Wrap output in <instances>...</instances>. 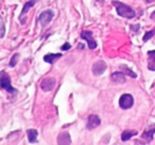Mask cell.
I'll use <instances>...</instances> for the list:
<instances>
[{
  "instance_id": "obj_17",
  "label": "cell",
  "mask_w": 155,
  "mask_h": 145,
  "mask_svg": "<svg viewBox=\"0 0 155 145\" xmlns=\"http://www.w3.org/2000/svg\"><path fill=\"white\" fill-rule=\"evenodd\" d=\"M119 68H120V71H123L125 75H127L129 77H131V78H137V75L134 73L133 71H132L131 68H130L127 65H125V64H121L120 66H119Z\"/></svg>"
},
{
  "instance_id": "obj_2",
  "label": "cell",
  "mask_w": 155,
  "mask_h": 145,
  "mask_svg": "<svg viewBox=\"0 0 155 145\" xmlns=\"http://www.w3.org/2000/svg\"><path fill=\"white\" fill-rule=\"evenodd\" d=\"M0 87H1L2 90L7 91L9 94H11L12 96H15L16 94H17V90L12 87L11 77H10L9 74H7L5 71H2L1 74H0Z\"/></svg>"
},
{
  "instance_id": "obj_15",
  "label": "cell",
  "mask_w": 155,
  "mask_h": 145,
  "mask_svg": "<svg viewBox=\"0 0 155 145\" xmlns=\"http://www.w3.org/2000/svg\"><path fill=\"white\" fill-rule=\"evenodd\" d=\"M138 132L136 130H124L121 133V141L122 142H127V141L131 140L134 136H137Z\"/></svg>"
},
{
  "instance_id": "obj_11",
  "label": "cell",
  "mask_w": 155,
  "mask_h": 145,
  "mask_svg": "<svg viewBox=\"0 0 155 145\" xmlns=\"http://www.w3.org/2000/svg\"><path fill=\"white\" fill-rule=\"evenodd\" d=\"M154 134H155V124H151V125L149 126V129L141 134V138L146 140L147 144H149V143L152 142Z\"/></svg>"
},
{
  "instance_id": "obj_3",
  "label": "cell",
  "mask_w": 155,
  "mask_h": 145,
  "mask_svg": "<svg viewBox=\"0 0 155 145\" xmlns=\"http://www.w3.org/2000/svg\"><path fill=\"white\" fill-rule=\"evenodd\" d=\"M53 16H54V12L52 11V10H46V11L41 12L38 15V22H39V24H41V26L43 27V28L47 27L48 25L51 22Z\"/></svg>"
},
{
  "instance_id": "obj_4",
  "label": "cell",
  "mask_w": 155,
  "mask_h": 145,
  "mask_svg": "<svg viewBox=\"0 0 155 145\" xmlns=\"http://www.w3.org/2000/svg\"><path fill=\"white\" fill-rule=\"evenodd\" d=\"M134 105V97L131 94H123L119 98V107L123 110L131 109Z\"/></svg>"
},
{
  "instance_id": "obj_16",
  "label": "cell",
  "mask_w": 155,
  "mask_h": 145,
  "mask_svg": "<svg viewBox=\"0 0 155 145\" xmlns=\"http://www.w3.org/2000/svg\"><path fill=\"white\" fill-rule=\"evenodd\" d=\"M27 136H28V140L30 143H37V136H38L37 130L28 129L27 130Z\"/></svg>"
},
{
  "instance_id": "obj_5",
  "label": "cell",
  "mask_w": 155,
  "mask_h": 145,
  "mask_svg": "<svg viewBox=\"0 0 155 145\" xmlns=\"http://www.w3.org/2000/svg\"><path fill=\"white\" fill-rule=\"evenodd\" d=\"M81 39L86 41L87 46H88L89 49H96L97 48V42L94 39V34L91 31L84 30L81 32Z\"/></svg>"
},
{
  "instance_id": "obj_9",
  "label": "cell",
  "mask_w": 155,
  "mask_h": 145,
  "mask_svg": "<svg viewBox=\"0 0 155 145\" xmlns=\"http://www.w3.org/2000/svg\"><path fill=\"white\" fill-rule=\"evenodd\" d=\"M56 85V80L54 78H45L41 82V89L44 92H50L54 89Z\"/></svg>"
},
{
  "instance_id": "obj_6",
  "label": "cell",
  "mask_w": 155,
  "mask_h": 145,
  "mask_svg": "<svg viewBox=\"0 0 155 145\" xmlns=\"http://www.w3.org/2000/svg\"><path fill=\"white\" fill-rule=\"evenodd\" d=\"M38 1V0H30V1H28V2L25 3L24 8H22L21 10V13L19 14V17H18V19H19L20 24L21 25H25L27 22V13L29 12V10L31 9L32 7H34L35 5H36V2Z\"/></svg>"
},
{
  "instance_id": "obj_22",
  "label": "cell",
  "mask_w": 155,
  "mask_h": 145,
  "mask_svg": "<svg viewBox=\"0 0 155 145\" xmlns=\"http://www.w3.org/2000/svg\"><path fill=\"white\" fill-rule=\"evenodd\" d=\"M70 48H71L70 44H69V43H65L64 45L61 47V49H62V50H68V49H70Z\"/></svg>"
},
{
  "instance_id": "obj_8",
  "label": "cell",
  "mask_w": 155,
  "mask_h": 145,
  "mask_svg": "<svg viewBox=\"0 0 155 145\" xmlns=\"http://www.w3.org/2000/svg\"><path fill=\"white\" fill-rule=\"evenodd\" d=\"M100 124H101V119L98 116L97 114H91L87 119V123H86V128L88 130H93L95 128L99 127Z\"/></svg>"
},
{
  "instance_id": "obj_1",
  "label": "cell",
  "mask_w": 155,
  "mask_h": 145,
  "mask_svg": "<svg viewBox=\"0 0 155 145\" xmlns=\"http://www.w3.org/2000/svg\"><path fill=\"white\" fill-rule=\"evenodd\" d=\"M113 5H115L116 8V11H117V14L121 17H124V18H127V19H132L136 16V12L132 9L131 7L129 5H124L122 2H119V1H114Z\"/></svg>"
},
{
  "instance_id": "obj_10",
  "label": "cell",
  "mask_w": 155,
  "mask_h": 145,
  "mask_svg": "<svg viewBox=\"0 0 155 145\" xmlns=\"http://www.w3.org/2000/svg\"><path fill=\"white\" fill-rule=\"evenodd\" d=\"M110 80L116 85H123L125 83L127 79H125V74L123 71H114L110 75Z\"/></svg>"
},
{
  "instance_id": "obj_13",
  "label": "cell",
  "mask_w": 155,
  "mask_h": 145,
  "mask_svg": "<svg viewBox=\"0 0 155 145\" xmlns=\"http://www.w3.org/2000/svg\"><path fill=\"white\" fill-rule=\"evenodd\" d=\"M148 69L155 71V50L148 51Z\"/></svg>"
},
{
  "instance_id": "obj_7",
  "label": "cell",
  "mask_w": 155,
  "mask_h": 145,
  "mask_svg": "<svg viewBox=\"0 0 155 145\" xmlns=\"http://www.w3.org/2000/svg\"><path fill=\"white\" fill-rule=\"evenodd\" d=\"M106 63L102 60L97 61L96 63H94L93 67H91V71L95 76H101L102 74H104V71H106Z\"/></svg>"
},
{
  "instance_id": "obj_12",
  "label": "cell",
  "mask_w": 155,
  "mask_h": 145,
  "mask_svg": "<svg viewBox=\"0 0 155 145\" xmlns=\"http://www.w3.org/2000/svg\"><path fill=\"white\" fill-rule=\"evenodd\" d=\"M58 144H71V136L68 131L61 132L58 136Z\"/></svg>"
},
{
  "instance_id": "obj_20",
  "label": "cell",
  "mask_w": 155,
  "mask_h": 145,
  "mask_svg": "<svg viewBox=\"0 0 155 145\" xmlns=\"http://www.w3.org/2000/svg\"><path fill=\"white\" fill-rule=\"evenodd\" d=\"M130 28L132 29V31H133V32L138 33V32H139L140 25H139V24H137V25H131V26H130Z\"/></svg>"
},
{
  "instance_id": "obj_21",
  "label": "cell",
  "mask_w": 155,
  "mask_h": 145,
  "mask_svg": "<svg viewBox=\"0 0 155 145\" xmlns=\"http://www.w3.org/2000/svg\"><path fill=\"white\" fill-rule=\"evenodd\" d=\"M5 22H3V20H1V34H0V37H3V36H5Z\"/></svg>"
},
{
  "instance_id": "obj_18",
  "label": "cell",
  "mask_w": 155,
  "mask_h": 145,
  "mask_svg": "<svg viewBox=\"0 0 155 145\" xmlns=\"http://www.w3.org/2000/svg\"><path fill=\"white\" fill-rule=\"evenodd\" d=\"M19 57H20L19 54H14L13 56H12L11 60H10V62H9L10 67H14L16 64H17L18 60H19Z\"/></svg>"
},
{
  "instance_id": "obj_14",
  "label": "cell",
  "mask_w": 155,
  "mask_h": 145,
  "mask_svg": "<svg viewBox=\"0 0 155 145\" xmlns=\"http://www.w3.org/2000/svg\"><path fill=\"white\" fill-rule=\"evenodd\" d=\"M62 54H48L44 56V61L49 64H54L60 58H62Z\"/></svg>"
},
{
  "instance_id": "obj_19",
  "label": "cell",
  "mask_w": 155,
  "mask_h": 145,
  "mask_svg": "<svg viewBox=\"0 0 155 145\" xmlns=\"http://www.w3.org/2000/svg\"><path fill=\"white\" fill-rule=\"evenodd\" d=\"M154 35H155V29L154 30H151V31H147V32L144 33V36H143V39H142V41L146 43V42H148L150 39H152Z\"/></svg>"
},
{
  "instance_id": "obj_23",
  "label": "cell",
  "mask_w": 155,
  "mask_h": 145,
  "mask_svg": "<svg viewBox=\"0 0 155 145\" xmlns=\"http://www.w3.org/2000/svg\"><path fill=\"white\" fill-rule=\"evenodd\" d=\"M153 1H155V0H144V2L146 3H152Z\"/></svg>"
},
{
  "instance_id": "obj_24",
  "label": "cell",
  "mask_w": 155,
  "mask_h": 145,
  "mask_svg": "<svg viewBox=\"0 0 155 145\" xmlns=\"http://www.w3.org/2000/svg\"><path fill=\"white\" fill-rule=\"evenodd\" d=\"M99 1H100V0H99Z\"/></svg>"
}]
</instances>
